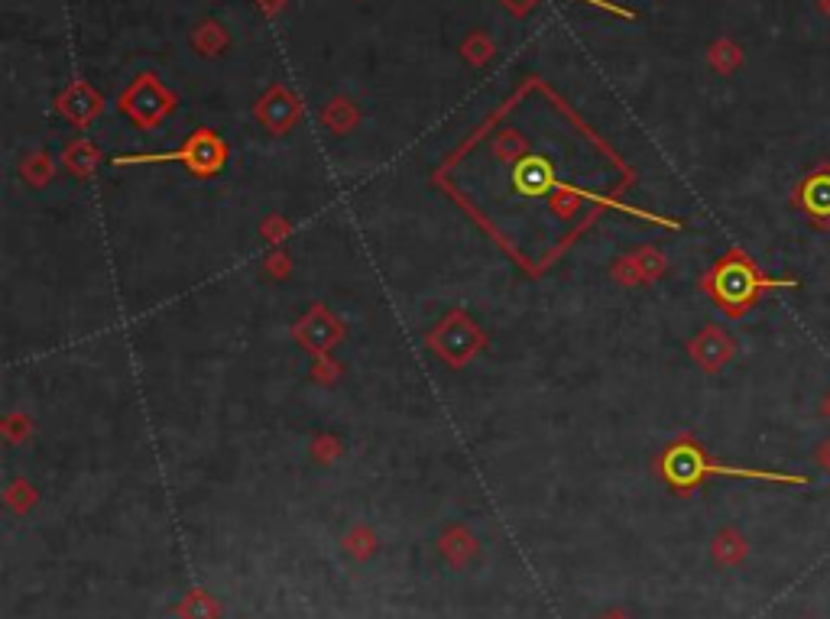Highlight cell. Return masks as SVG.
Instances as JSON below:
<instances>
[{
    "mask_svg": "<svg viewBox=\"0 0 830 619\" xmlns=\"http://www.w3.org/2000/svg\"><path fill=\"white\" fill-rule=\"evenodd\" d=\"M795 205L818 227H830V166L805 176V182L795 188Z\"/></svg>",
    "mask_w": 830,
    "mask_h": 619,
    "instance_id": "3957f363",
    "label": "cell"
},
{
    "mask_svg": "<svg viewBox=\"0 0 830 619\" xmlns=\"http://www.w3.org/2000/svg\"><path fill=\"white\" fill-rule=\"evenodd\" d=\"M824 461H827V467H830V444H827V448H824Z\"/></svg>",
    "mask_w": 830,
    "mask_h": 619,
    "instance_id": "277c9868",
    "label": "cell"
},
{
    "mask_svg": "<svg viewBox=\"0 0 830 619\" xmlns=\"http://www.w3.org/2000/svg\"><path fill=\"white\" fill-rule=\"evenodd\" d=\"M711 474H724V477H749V480H775V483H808V477L801 474H775V470H756V467H727V464H714L711 457H704L691 441L675 444L672 451L665 454V477L675 483V487H694L704 477Z\"/></svg>",
    "mask_w": 830,
    "mask_h": 619,
    "instance_id": "7a4b0ae2",
    "label": "cell"
},
{
    "mask_svg": "<svg viewBox=\"0 0 830 619\" xmlns=\"http://www.w3.org/2000/svg\"><path fill=\"white\" fill-rule=\"evenodd\" d=\"M795 279H772L746 257V253L733 250L720 260L704 279V289L711 292V299L724 308L727 315H743L749 305H756L759 295L772 289H795Z\"/></svg>",
    "mask_w": 830,
    "mask_h": 619,
    "instance_id": "6da1fadb",
    "label": "cell"
}]
</instances>
